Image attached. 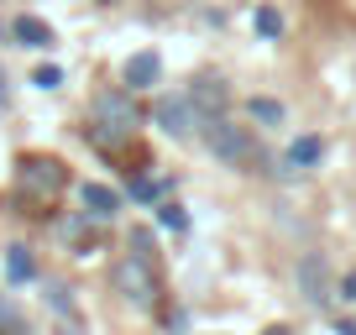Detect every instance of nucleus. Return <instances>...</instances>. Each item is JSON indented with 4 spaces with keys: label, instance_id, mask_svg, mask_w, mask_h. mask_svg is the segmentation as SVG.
Here are the masks:
<instances>
[{
    "label": "nucleus",
    "instance_id": "obj_11",
    "mask_svg": "<svg viewBox=\"0 0 356 335\" xmlns=\"http://www.w3.org/2000/svg\"><path fill=\"white\" fill-rule=\"evenodd\" d=\"M325 157V142L320 136H299V142L289 147V168H314Z\"/></svg>",
    "mask_w": 356,
    "mask_h": 335
},
{
    "label": "nucleus",
    "instance_id": "obj_19",
    "mask_svg": "<svg viewBox=\"0 0 356 335\" xmlns=\"http://www.w3.org/2000/svg\"><path fill=\"white\" fill-rule=\"evenodd\" d=\"M346 299H356V272H351V278H346Z\"/></svg>",
    "mask_w": 356,
    "mask_h": 335
},
{
    "label": "nucleus",
    "instance_id": "obj_4",
    "mask_svg": "<svg viewBox=\"0 0 356 335\" xmlns=\"http://www.w3.org/2000/svg\"><path fill=\"white\" fill-rule=\"evenodd\" d=\"M115 288H121L126 299L136 304V309H147V304H152V293H157L152 262H147V257H126V262H115Z\"/></svg>",
    "mask_w": 356,
    "mask_h": 335
},
{
    "label": "nucleus",
    "instance_id": "obj_16",
    "mask_svg": "<svg viewBox=\"0 0 356 335\" xmlns=\"http://www.w3.org/2000/svg\"><path fill=\"white\" fill-rule=\"evenodd\" d=\"M32 84H37V90H58V84H63V68H53V63H47V68H37V74H32Z\"/></svg>",
    "mask_w": 356,
    "mask_h": 335
},
{
    "label": "nucleus",
    "instance_id": "obj_17",
    "mask_svg": "<svg viewBox=\"0 0 356 335\" xmlns=\"http://www.w3.org/2000/svg\"><path fill=\"white\" fill-rule=\"evenodd\" d=\"M131 246H136L131 257H147V262H152V236H147V231H131Z\"/></svg>",
    "mask_w": 356,
    "mask_h": 335
},
{
    "label": "nucleus",
    "instance_id": "obj_22",
    "mask_svg": "<svg viewBox=\"0 0 356 335\" xmlns=\"http://www.w3.org/2000/svg\"><path fill=\"white\" fill-rule=\"evenodd\" d=\"M341 335H356V325H341Z\"/></svg>",
    "mask_w": 356,
    "mask_h": 335
},
{
    "label": "nucleus",
    "instance_id": "obj_6",
    "mask_svg": "<svg viewBox=\"0 0 356 335\" xmlns=\"http://www.w3.org/2000/svg\"><path fill=\"white\" fill-rule=\"evenodd\" d=\"M189 105H194V115H200V121L225 115V105H231V84H225V79H215V74H200V79L189 84Z\"/></svg>",
    "mask_w": 356,
    "mask_h": 335
},
{
    "label": "nucleus",
    "instance_id": "obj_7",
    "mask_svg": "<svg viewBox=\"0 0 356 335\" xmlns=\"http://www.w3.org/2000/svg\"><path fill=\"white\" fill-rule=\"evenodd\" d=\"M121 79H126V90H152L157 79H163V58H157V53H136V58H126Z\"/></svg>",
    "mask_w": 356,
    "mask_h": 335
},
{
    "label": "nucleus",
    "instance_id": "obj_1",
    "mask_svg": "<svg viewBox=\"0 0 356 335\" xmlns=\"http://www.w3.org/2000/svg\"><path fill=\"white\" fill-rule=\"evenodd\" d=\"M204 147H210L220 163H231V168L262 163V152H257L252 131H246V126H236V121H225V115H210V121H204Z\"/></svg>",
    "mask_w": 356,
    "mask_h": 335
},
{
    "label": "nucleus",
    "instance_id": "obj_12",
    "mask_svg": "<svg viewBox=\"0 0 356 335\" xmlns=\"http://www.w3.org/2000/svg\"><path fill=\"white\" fill-rule=\"evenodd\" d=\"M246 111H252V121H262V126H278V121H283V105H278V100H267V95H257Z\"/></svg>",
    "mask_w": 356,
    "mask_h": 335
},
{
    "label": "nucleus",
    "instance_id": "obj_20",
    "mask_svg": "<svg viewBox=\"0 0 356 335\" xmlns=\"http://www.w3.org/2000/svg\"><path fill=\"white\" fill-rule=\"evenodd\" d=\"M267 335H289V325H273V330H267Z\"/></svg>",
    "mask_w": 356,
    "mask_h": 335
},
{
    "label": "nucleus",
    "instance_id": "obj_18",
    "mask_svg": "<svg viewBox=\"0 0 356 335\" xmlns=\"http://www.w3.org/2000/svg\"><path fill=\"white\" fill-rule=\"evenodd\" d=\"M6 325H16V314H11V304H6V293H0V335H6Z\"/></svg>",
    "mask_w": 356,
    "mask_h": 335
},
{
    "label": "nucleus",
    "instance_id": "obj_21",
    "mask_svg": "<svg viewBox=\"0 0 356 335\" xmlns=\"http://www.w3.org/2000/svg\"><path fill=\"white\" fill-rule=\"evenodd\" d=\"M0 105H6V74H0Z\"/></svg>",
    "mask_w": 356,
    "mask_h": 335
},
{
    "label": "nucleus",
    "instance_id": "obj_3",
    "mask_svg": "<svg viewBox=\"0 0 356 335\" xmlns=\"http://www.w3.org/2000/svg\"><path fill=\"white\" fill-rule=\"evenodd\" d=\"M16 179H22V189H32L37 199H53V194L68 183V173H63V163H58V157H22Z\"/></svg>",
    "mask_w": 356,
    "mask_h": 335
},
{
    "label": "nucleus",
    "instance_id": "obj_9",
    "mask_svg": "<svg viewBox=\"0 0 356 335\" xmlns=\"http://www.w3.org/2000/svg\"><path fill=\"white\" fill-rule=\"evenodd\" d=\"M84 210L95 215V220H111V215L121 210V194L105 189V183H84Z\"/></svg>",
    "mask_w": 356,
    "mask_h": 335
},
{
    "label": "nucleus",
    "instance_id": "obj_13",
    "mask_svg": "<svg viewBox=\"0 0 356 335\" xmlns=\"http://www.w3.org/2000/svg\"><path fill=\"white\" fill-rule=\"evenodd\" d=\"M6 272H11V283H26L37 268H32V257H26L22 246H11V257H6Z\"/></svg>",
    "mask_w": 356,
    "mask_h": 335
},
{
    "label": "nucleus",
    "instance_id": "obj_15",
    "mask_svg": "<svg viewBox=\"0 0 356 335\" xmlns=\"http://www.w3.org/2000/svg\"><path fill=\"white\" fill-rule=\"evenodd\" d=\"M157 220H163V225H168V231H189V215L178 210V204H173V199H168V204H157Z\"/></svg>",
    "mask_w": 356,
    "mask_h": 335
},
{
    "label": "nucleus",
    "instance_id": "obj_10",
    "mask_svg": "<svg viewBox=\"0 0 356 335\" xmlns=\"http://www.w3.org/2000/svg\"><path fill=\"white\" fill-rule=\"evenodd\" d=\"M299 288H304V299H330V293H325V257H304L299 262Z\"/></svg>",
    "mask_w": 356,
    "mask_h": 335
},
{
    "label": "nucleus",
    "instance_id": "obj_8",
    "mask_svg": "<svg viewBox=\"0 0 356 335\" xmlns=\"http://www.w3.org/2000/svg\"><path fill=\"white\" fill-rule=\"evenodd\" d=\"M11 37H16L22 47H53V42H58L53 26L37 22V16H16V22H11Z\"/></svg>",
    "mask_w": 356,
    "mask_h": 335
},
{
    "label": "nucleus",
    "instance_id": "obj_2",
    "mask_svg": "<svg viewBox=\"0 0 356 335\" xmlns=\"http://www.w3.org/2000/svg\"><path fill=\"white\" fill-rule=\"evenodd\" d=\"M131 126H136V105H131V90L126 95H100L95 100V126H89V136L95 142H111V136H131Z\"/></svg>",
    "mask_w": 356,
    "mask_h": 335
},
{
    "label": "nucleus",
    "instance_id": "obj_14",
    "mask_svg": "<svg viewBox=\"0 0 356 335\" xmlns=\"http://www.w3.org/2000/svg\"><path fill=\"white\" fill-rule=\"evenodd\" d=\"M252 26H257V32H262V37H278V32H283V11H273V6H262V11L252 16Z\"/></svg>",
    "mask_w": 356,
    "mask_h": 335
},
{
    "label": "nucleus",
    "instance_id": "obj_5",
    "mask_svg": "<svg viewBox=\"0 0 356 335\" xmlns=\"http://www.w3.org/2000/svg\"><path fill=\"white\" fill-rule=\"evenodd\" d=\"M152 121L163 126L173 142H184V136H194V121H200V115H194L189 95H163V100L152 105Z\"/></svg>",
    "mask_w": 356,
    "mask_h": 335
}]
</instances>
